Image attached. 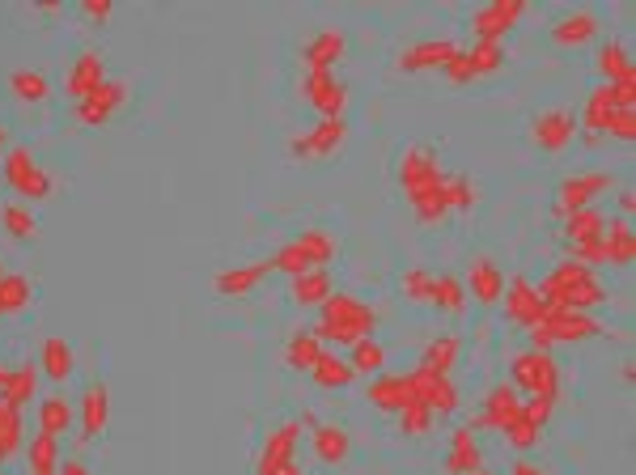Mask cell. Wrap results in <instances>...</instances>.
Listing matches in <instances>:
<instances>
[{
  "instance_id": "1",
  "label": "cell",
  "mask_w": 636,
  "mask_h": 475,
  "mask_svg": "<svg viewBox=\"0 0 636 475\" xmlns=\"http://www.w3.org/2000/svg\"><path fill=\"white\" fill-rule=\"evenodd\" d=\"M318 310H323V319H318V327H314L318 340H335V344L352 348L357 340L378 331V310L365 306L361 297H352V293H331Z\"/></svg>"
},
{
  "instance_id": "2",
  "label": "cell",
  "mask_w": 636,
  "mask_h": 475,
  "mask_svg": "<svg viewBox=\"0 0 636 475\" xmlns=\"http://www.w3.org/2000/svg\"><path fill=\"white\" fill-rule=\"evenodd\" d=\"M335 251H340V242H335L327 230H306V234H297L293 242L280 246V251H276L268 263H272V272L302 276V272H310V268H327Z\"/></svg>"
},
{
  "instance_id": "3",
  "label": "cell",
  "mask_w": 636,
  "mask_h": 475,
  "mask_svg": "<svg viewBox=\"0 0 636 475\" xmlns=\"http://www.w3.org/2000/svg\"><path fill=\"white\" fill-rule=\"evenodd\" d=\"M509 386L514 391H530V395H556L560 386V365L552 361V353H518L509 361Z\"/></svg>"
},
{
  "instance_id": "4",
  "label": "cell",
  "mask_w": 636,
  "mask_h": 475,
  "mask_svg": "<svg viewBox=\"0 0 636 475\" xmlns=\"http://www.w3.org/2000/svg\"><path fill=\"white\" fill-rule=\"evenodd\" d=\"M5 179L13 191H22L26 200H47L51 196V174L34 162V153L30 149H9L5 153Z\"/></svg>"
},
{
  "instance_id": "5",
  "label": "cell",
  "mask_w": 636,
  "mask_h": 475,
  "mask_svg": "<svg viewBox=\"0 0 636 475\" xmlns=\"http://www.w3.org/2000/svg\"><path fill=\"white\" fill-rule=\"evenodd\" d=\"M302 94L310 107L323 115V119H344V107H348V85L331 73V68H314L302 81Z\"/></svg>"
},
{
  "instance_id": "6",
  "label": "cell",
  "mask_w": 636,
  "mask_h": 475,
  "mask_svg": "<svg viewBox=\"0 0 636 475\" xmlns=\"http://www.w3.org/2000/svg\"><path fill=\"white\" fill-rule=\"evenodd\" d=\"M607 187H611V174H603V170L569 174V179L560 183V191H556V217H573V213H581V208H590L594 196H603Z\"/></svg>"
},
{
  "instance_id": "7",
  "label": "cell",
  "mask_w": 636,
  "mask_h": 475,
  "mask_svg": "<svg viewBox=\"0 0 636 475\" xmlns=\"http://www.w3.org/2000/svg\"><path fill=\"white\" fill-rule=\"evenodd\" d=\"M632 102H636V94H632V85H598V90L586 98V132L590 136H598V132H607V119L615 115V111H632Z\"/></svg>"
},
{
  "instance_id": "8",
  "label": "cell",
  "mask_w": 636,
  "mask_h": 475,
  "mask_svg": "<svg viewBox=\"0 0 636 475\" xmlns=\"http://www.w3.org/2000/svg\"><path fill=\"white\" fill-rule=\"evenodd\" d=\"M123 102H128V85H123V81H102L98 90L85 94L73 111H77V119L85 123V128H102V123L111 119Z\"/></svg>"
},
{
  "instance_id": "9",
  "label": "cell",
  "mask_w": 636,
  "mask_h": 475,
  "mask_svg": "<svg viewBox=\"0 0 636 475\" xmlns=\"http://www.w3.org/2000/svg\"><path fill=\"white\" fill-rule=\"evenodd\" d=\"M505 268L492 255H475L471 259V268H467V293H475V302H484V306H497L501 297H505Z\"/></svg>"
},
{
  "instance_id": "10",
  "label": "cell",
  "mask_w": 636,
  "mask_h": 475,
  "mask_svg": "<svg viewBox=\"0 0 636 475\" xmlns=\"http://www.w3.org/2000/svg\"><path fill=\"white\" fill-rule=\"evenodd\" d=\"M412 386H416V399L433 408V416H437V412H441V416L458 412V386L450 382V374H433V369L416 365V369H412Z\"/></svg>"
},
{
  "instance_id": "11",
  "label": "cell",
  "mask_w": 636,
  "mask_h": 475,
  "mask_svg": "<svg viewBox=\"0 0 636 475\" xmlns=\"http://www.w3.org/2000/svg\"><path fill=\"white\" fill-rule=\"evenodd\" d=\"M526 13L522 0H497V5H488L475 13V43H501L509 30H514V22Z\"/></svg>"
},
{
  "instance_id": "12",
  "label": "cell",
  "mask_w": 636,
  "mask_h": 475,
  "mask_svg": "<svg viewBox=\"0 0 636 475\" xmlns=\"http://www.w3.org/2000/svg\"><path fill=\"white\" fill-rule=\"evenodd\" d=\"M344 136H348V123L344 119H318L314 132L289 140V153L293 157H331L335 149L344 145Z\"/></svg>"
},
{
  "instance_id": "13",
  "label": "cell",
  "mask_w": 636,
  "mask_h": 475,
  "mask_svg": "<svg viewBox=\"0 0 636 475\" xmlns=\"http://www.w3.org/2000/svg\"><path fill=\"white\" fill-rule=\"evenodd\" d=\"M501 302H505V314H509V319H514V323H526V327L543 323V310H547V302H543V297H539V289L530 285L526 276H514V280H509Z\"/></svg>"
},
{
  "instance_id": "14",
  "label": "cell",
  "mask_w": 636,
  "mask_h": 475,
  "mask_svg": "<svg viewBox=\"0 0 636 475\" xmlns=\"http://www.w3.org/2000/svg\"><path fill=\"white\" fill-rule=\"evenodd\" d=\"M547 336L556 344H581V340H594L603 336V323L594 319V314H573V310H560V314H547L543 319Z\"/></svg>"
},
{
  "instance_id": "15",
  "label": "cell",
  "mask_w": 636,
  "mask_h": 475,
  "mask_svg": "<svg viewBox=\"0 0 636 475\" xmlns=\"http://www.w3.org/2000/svg\"><path fill=\"white\" fill-rule=\"evenodd\" d=\"M441 183V162L433 149H412L408 157L399 162V187L408 191V196H416V191Z\"/></svg>"
},
{
  "instance_id": "16",
  "label": "cell",
  "mask_w": 636,
  "mask_h": 475,
  "mask_svg": "<svg viewBox=\"0 0 636 475\" xmlns=\"http://www.w3.org/2000/svg\"><path fill=\"white\" fill-rule=\"evenodd\" d=\"M106 81V60H102V51H81V56L73 60V68H68V77H64V90L68 98H85V94H94L98 85Z\"/></svg>"
},
{
  "instance_id": "17",
  "label": "cell",
  "mask_w": 636,
  "mask_h": 475,
  "mask_svg": "<svg viewBox=\"0 0 636 475\" xmlns=\"http://www.w3.org/2000/svg\"><path fill=\"white\" fill-rule=\"evenodd\" d=\"M412 399H416L412 374H382V378L369 382V403L382 408V412H403Z\"/></svg>"
},
{
  "instance_id": "18",
  "label": "cell",
  "mask_w": 636,
  "mask_h": 475,
  "mask_svg": "<svg viewBox=\"0 0 636 475\" xmlns=\"http://www.w3.org/2000/svg\"><path fill=\"white\" fill-rule=\"evenodd\" d=\"M454 56H458V43L454 39H424V43L403 51L399 68H403V73H424V68H446Z\"/></svg>"
},
{
  "instance_id": "19",
  "label": "cell",
  "mask_w": 636,
  "mask_h": 475,
  "mask_svg": "<svg viewBox=\"0 0 636 475\" xmlns=\"http://www.w3.org/2000/svg\"><path fill=\"white\" fill-rule=\"evenodd\" d=\"M518 416H522V399H518L514 386L501 382V386H492L488 399H484L480 429H501L505 433V425H509V420H518Z\"/></svg>"
},
{
  "instance_id": "20",
  "label": "cell",
  "mask_w": 636,
  "mask_h": 475,
  "mask_svg": "<svg viewBox=\"0 0 636 475\" xmlns=\"http://www.w3.org/2000/svg\"><path fill=\"white\" fill-rule=\"evenodd\" d=\"M577 136V115L573 111H543L539 119H535V140H539V149H547V153H560L569 140Z\"/></svg>"
},
{
  "instance_id": "21",
  "label": "cell",
  "mask_w": 636,
  "mask_h": 475,
  "mask_svg": "<svg viewBox=\"0 0 636 475\" xmlns=\"http://www.w3.org/2000/svg\"><path fill=\"white\" fill-rule=\"evenodd\" d=\"M268 272H272V263H268V259H259V263H238V268H221L217 276H212V285H217V293H225V297H242V293H251Z\"/></svg>"
},
{
  "instance_id": "22",
  "label": "cell",
  "mask_w": 636,
  "mask_h": 475,
  "mask_svg": "<svg viewBox=\"0 0 636 475\" xmlns=\"http://www.w3.org/2000/svg\"><path fill=\"white\" fill-rule=\"evenodd\" d=\"M594 34H598V17L590 9H573L552 26V43L556 47H581V43H590Z\"/></svg>"
},
{
  "instance_id": "23",
  "label": "cell",
  "mask_w": 636,
  "mask_h": 475,
  "mask_svg": "<svg viewBox=\"0 0 636 475\" xmlns=\"http://www.w3.org/2000/svg\"><path fill=\"white\" fill-rule=\"evenodd\" d=\"M344 51H348L344 30H318L314 39L302 47V60H306L310 73H314V68H331V64H340Z\"/></svg>"
},
{
  "instance_id": "24",
  "label": "cell",
  "mask_w": 636,
  "mask_h": 475,
  "mask_svg": "<svg viewBox=\"0 0 636 475\" xmlns=\"http://www.w3.org/2000/svg\"><path fill=\"white\" fill-rule=\"evenodd\" d=\"M106 420H111V391H106V382H90L81 395V429L85 437H98L106 429Z\"/></svg>"
},
{
  "instance_id": "25",
  "label": "cell",
  "mask_w": 636,
  "mask_h": 475,
  "mask_svg": "<svg viewBox=\"0 0 636 475\" xmlns=\"http://www.w3.org/2000/svg\"><path fill=\"white\" fill-rule=\"evenodd\" d=\"M297 437H302V425L297 420H289V425H280L268 433V442H263L259 450V475L263 471H272L276 463H289L293 459V450H297Z\"/></svg>"
},
{
  "instance_id": "26",
  "label": "cell",
  "mask_w": 636,
  "mask_h": 475,
  "mask_svg": "<svg viewBox=\"0 0 636 475\" xmlns=\"http://www.w3.org/2000/svg\"><path fill=\"white\" fill-rule=\"evenodd\" d=\"M310 378L323 386V391H344V386L357 382V369H352L348 357H340V353H318V361L310 365Z\"/></svg>"
},
{
  "instance_id": "27",
  "label": "cell",
  "mask_w": 636,
  "mask_h": 475,
  "mask_svg": "<svg viewBox=\"0 0 636 475\" xmlns=\"http://www.w3.org/2000/svg\"><path fill=\"white\" fill-rule=\"evenodd\" d=\"M598 73H603L607 85H632V56L628 47L620 39H607L603 47H598Z\"/></svg>"
},
{
  "instance_id": "28",
  "label": "cell",
  "mask_w": 636,
  "mask_h": 475,
  "mask_svg": "<svg viewBox=\"0 0 636 475\" xmlns=\"http://www.w3.org/2000/svg\"><path fill=\"white\" fill-rule=\"evenodd\" d=\"M293 302L297 306H323L327 297L335 293L331 289V272L327 268H310V272H302V276H293Z\"/></svg>"
},
{
  "instance_id": "29",
  "label": "cell",
  "mask_w": 636,
  "mask_h": 475,
  "mask_svg": "<svg viewBox=\"0 0 636 475\" xmlns=\"http://www.w3.org/2000/svg\"><path fill=\"white\" fill-rule=\"evenodd\" d=\"M310 442H314V454L323 463H344L348 450H352L348 433L340 425H310Z\"/></svg>"
},
{
  "instance_id": "30",
  "label": "cell",
  "mask_w": 636,
  "mask_h": 475,
  "mask_svg": "<svg viewBox=\"0 0 636 475\" xmlns=\"http://www.w3.org/2000/svg\"><path fill=\"white\" fill-rule=\"evenodd\" d=\"M412 213H416V221H424V225H437L441 217H446V213H450L446 179L433 183V187H424V191H416V196H412Z\"/></svg>"
},
{
  "instance_id": "31",
  "label": "cell",
  "mask_w": 636,
  "mask_h": 475,
  "mask_svg": "<svg viewBox=\"0 0 636 475\" xmlns=\"http://www.w3.org/2000/svg\"><path fill=\"white\" fill-rule=\"evenodd\" d=\"M26 459H30V475H56L60 471V442L56 433H34V442L26 446Z\"/></svg>"
},
{
  "instance_id": "32",
  "label": "cell",
  "mask_w": 636,
  "mask_h": 475,
  "mask_svg": "<svg viewBox=\"0 0 636 475\" xmlns=\"http://www.w3.org/2000/svg\"><path fill=\"white\" fill-rule=\"evenodd\" d=\"M636 255V234H632V225L628 221H615L611 230L603 234V259L615 263V268H628Z\"/></svg>"
},
{
  "instance_id": "33",
  "label": "cell",
  "mask_w": 636,
  "mask_h": 475,
  "mask_svg": "<svg viewBox=\"0 0 636 475\" xmlns=\"http://www.w3.org/2000/svg\"><path fill=\"white\" fill-rule=\"evenodd\" d=\"M34 386H39V374H34V365H17L5 374V386H0V399H9L13 408H26V403L34 399Z\"/></svg>"
},
{
  "instance_id": "34",
  "label": "cell",
  "mask_w": 636,
  "mask_h": 475,
  "mask_svg": "<svg viewBox=\"0 0 636 475\" xmlns=\"http://www.w3.org/2000/svg\"><path fill=\"white\" fill-rule=\"evenodd\" d=\"M475 467H480V446H475L471 429H458L450 437V459H446V471L450 475H471Z\"/></svg>"
},
{
  "instance_id": "35",
  "label": "cell",
  "mask_w": 636,
  "mask_h": 475,
  "mask_svg": "<svg viewBox=\"0 0 636 475\" xmlns=\"http://www.w3.org/2000/svg\"><path fill=\"white\" fill-rule=\"evenodd\" d=\"M73 365H77V357H73V348H68V340L51 336L43 344V374L51 382H68V378H73Z\"/></svg>"
},
{
  "instance_id": "36",
  "label": "cell",
  "mask_w": 636,
  "mask_h": 475,
  "mask_svg": "<svg viewBox=\"0 0 636 475\" xmlns=\"http://www.w3.org/2000/svg\"><path fill=\"white\" fill-rule=\"evenodd\" d=\"M607 234V217L598 213V208H581V213L564 217V238L569 242H590V238H603Z\"/></svg>"
},
{
  "instance_id": "37",
  "label": "cell",
  "mask_w": 636,
  "mask_h": 475,
  "mask_svg": "<svg viewBox=\"0 0 636 475\" xmlns=\"http://www.w3.org/2000/svg\"><path fill=\"white\" fill-rule=\"evenodd\" d=\"M318 353H323V340H318L314 331H293L289 348H285V361L297 369V374H310V365L318 361Z\"/></svg>"
},
{
  "instance_id": "38",
  "label": "cell",
  "mask_w": 636,
  "mask_h": 475,
  "mask_svg": "<svg viewBox=\"0 0 636 475\" xmlns=\"http://www.w3.org/2000/svg\"><path fill=\"white\" fill-rule=\"evenodd\" d=\"M17 450H22V408L0 399V463L13 459Z\"/></svg>"
},
{
  "instance_id": "39",
  "label": "cell",
  "mask_w": 636,
  "mask_h": 475,
  "mask_svg": "<svg viewBox=\"0 0 636 475\" xmlns=\"http://www.w3.org/2000/svg\"><path fill=\"white\" fill-rule=\"evenodd\" d=\"M73 403H68L64 395H47L43 403H39V429L43 433H68V425H73Z\"/></svg>"
},
{
  "instance_id": "40",
  "label": "cell",
  "mask_w": 636,
  "mask_h": 475,
  "mask_svg": "<svg viewBox=\"0 0 636 475\" xmlns=\"http://www.w3.org/2000/svg\"><path fill=\"white\" fill-rule=\"evenodd\" d=\"M454 361H458V336H450V331L446 336H433L429 348H424V357H420V365L433 369V374H450Z\"/></svg>"
},
{
  "instance_id": "41",
  "label": "cell",
  "mask_w": 636,
  "mask_h": 475,
  "mask_svg": "<svg viewBox=\"0 0 636 475\" xmlns=\"http://www.w3.org/2000/svg\"><path fill=\"white\" fill-rule=\"evenodd\" d=\"M9 90L22 102H47L51 81L43 73H34V68H13V73H9Z\"/></svg>"
},
{
  "instance_id": "42",
  "label": "cell",
  "mask_w": 636,
  "mask_h": 475,
  "mask_svg": "<svg viewBox=\"0 0 636 475\" xmlns=\"http://www.w3.org/2000/svg\"><path fill=\"white\" fill-rule=\"evenodd\" d=\"M429 302H437L446 314H463V306H467V289H463V280L458 276H433V297Z\"/></svg>"
},
{
  "instance_id": "43",
  "label": "cell",
  "mask_w": 636,
  "mask_h": 475,
  "mask_svg": "<svg viewBox=\"0 0 636 475\" xmlns=\"http://www.w3.org/2000/svg\"><path fill=\"white\" fill-rule=\"evenodd\" d=\"M30 306V280L22 272H5L0 276V314H17Z\"/></svg>"
},
{
  "instance_id": "44",
  "label": "cell",
  "mask_w": 636,
  "mask_h": 475,
  "mask_svg": "<svg viewBox=\"0 0 636 475\" xmlns=\"http://www.w3.org/2000/svg\"><path fill=\"white\" fill-rule=\"evenodd\" d=\"M348 365L357 369V374H382V369H386V348H382L374 336H365V340L352 344Z\"/></svg>"
},
{
  "instance_id": "45",
  "label": "cell",
  "mask_w": 636,
  "mask_h": 475,
  "mask_svg": "<svg viewBox=\"0 0 636 475\" xmlns=\"http://www.w3.org/2000/svg\"><path fill=\"white\" fill-rule=\"evenodd\" d=\"M467 64H471V77H484V73H497L505 64V43H471V51H463Z\"/></svg>"
},
{
  "instance_id": "46",
  "label": "cell",
  "mask_w": 636,
  "mask_h": 475,
  "mask_svg": "<svg viewBox=\"0 0 636 475\" xmlns=\"http://www.w3.org/2000/svg\"><path fill=\"white\" fill-rule=\"evenodd\" d=\"M395 416H399V429L408 433V437H424V433L433 429V408H429V403H420V399H412L408 408L395 412Z\"/></svg>"
},
{
  "instance_id": "47",
  "label": "cell",
  "mask_w": 636,
  "mask_h": 475,
  "mask_svg": "<svg viewBox=\"0 0 636 475\" xmlns=\"http://www.w3.org/2000/svg\"><path fill=\"white\" fill-rule=\"evenodd\" d=\"M0 221H5V230H9L13 238H22V242L39 238V225H34V217L26 213L22 204H5V213H0Z\"/></svg>"
},
{
  "instance_id": "48",
  "label": "cell",
  "mask_w": 636,
  "mask_h": 475,
  "mask_svg": "<svg viewBox=\"0 0 636 475\" xmlns=\"http://www.w3.org/2000/svg\"><path fill=\"white\" fill-rule=\"evenodd\" d=\"M446 191H450V208H458V213H471L475 200H480V191H475V183L467 179V174H454V179H446Z\"/></svg>"
},
{
  "instance_id": "49",
  "label": "cell",
  "mask_w": 636,
  "mask_h": 475,
  "mask_svg": "<svg viewBox=\"0 0 636 475\" xmlns=\"http://www.w3.org/2000/svg\"><path fill=\"white\" fill-rule=\"evenodd\" d=\"M539 425H535V420H526V416H518V420H509V425H505V437H509V446H514V450H530V446H535L539 442Z\"/></svg>"
},
{
  "instance_id": "50",
  "label": "cell",
  "mask_w": 636,
  "mask_h": 475,
  "mask_svg": "<svg viewBox=\"0 0 636 475\" xmlns=\"http://www.w3.org/2000/svg\"><path fill=\"white\" fill-rule=\"evenodd\" d=\"M403 293L416 297V302H429L433 297V272H424V268L403 272Z\"/></svg>"
},
{
  "instance_id": "51",
  "label": "cell",
  "mask_w": 636,
  "mask_h": 475,
  "mask_svg": "<svg viewBox=\"0 0 636 475\" xmlns=\"http://www.w3.org/2000/svg\"><path fill=\"white\" fill-rule=\"evenodd\" d=\"M552 412H556V395H530V403H522V416L535 420L539 429L552 420Z\"/></svg>"
},
{
  "instance_id": "52",
  "label": "cell",
  "mask_w": 636,
  "mask_h": 475,
  "mask_svg": "<svg viewBox=\"0 0 636 475\" xmlns=\"http://www.w3.org/2000/svg\"><path fill=\"white\" fill-rule=\"evenodd\" d=\"M607 136H615V140H624V145H628V140L636 136V115L632 111H615L607 119Z\"/></svg>"
},
{
  "instance_id": "53",
  "label": "cell",
  "mask_w": 636,
  "mask_h": 475,
  "mask_svg": "<svg viewBox=\"0 0 636 475\" xmlns=\"http://www.w3.org/2000/svg\"><path fill=\"white\" fill-rule=\"evenodd\" d=\"M441 73H446L450 81H458V85H463V81H471V64H467V56H463V51H458V56H454L446 68H441Z\"/></svg>"
},
{
  "instance_id": "54",
  "label": "cell",
  "mask_w": 636,
  "mask_h": 475,
  "mask_svg": "<svg viewBox=\"0 0 636 475\" xmlns=\"http://www.w3.org/2000/svg\"><path fill=\"white\" fill-rule=\"evenodd\" d=\"M85 17H90V22H106V17H111L115 13V5H111V0H85Z\"/></svg>"
},
{
  "instance_id": "55",
  "label": "cell",
  "mask_w": 636,
  "mask_h": 475,
  "mask_svg": "<svg viewBox=\"0 0 636 475\" xmlns=\"http://www.w3.org/2000/svg\"><path fill=\"white\" fill-rule=\"evenodd\" d=\"M56 475H94V471L85 467L81 459H68V463H60V471H56Z\"/></svg>"
},
{
  "instance_id": "56",
  "label": "cell",
  "mask_w": 636,
  "mask_h": 475,
  "mask_svg": "<svg viewBox=\"0 0 636 475\" xmlns=\"http://www.w3.org/2000/svg\"><path fill=\"white\" fill-rule=\"evenodd\" d=\"M263 475H306V471L297 467V459H289V463H276L272 471H263Z\"/></svg>"
},
{
  "instance_id": "57",
  "label": "cell",
  "mask_w": 636,
  "mask_h": 475,
  "mask_svg": "<svg viewBox=\"0 0 636 475\" xmlns=\"http://www.w3.org/2000/svg\"><path fill=\"white\" fill-rule=\"evenodd\" d=\"M514 475H547V471H543V467H535V463H526V459H522V463H514Z\"/></svg>"
},
{
  "instance_id": "58",
  "label": "cell",
  "mask_w": 636,
  "mask_h": 475,
  "mask_svg": "<svg viewBox=\"0 0 636 475\" xmlns=\"http://www.w3.org/2000/svg\"><path fill=\"white\" fill-rule=\"evenodd\" d=\"M632 208H636V196H632V191H624V196H620V213L628 217V213H632Z\"/></svg>"
},
{
  "instance_id": "59",
  "label": "cell",
  "mask_w": 636,
  "mask_h": 475,
  "mask_svg": "<svg viewBox=\"0 0 636 475\" xmlns=\"http://www.w3.org/2000/svg\"><path fill=\"white\" fill-rule=\"evenodd\" d=\"M5 145H9V132H5V128H0V153H5Z\"/></svg>"
},
{
  "instance_id": "60",
  "label": "cell",
  "mask_w": 636,
  "mask_h": 475,
  "mask_svg": "<svg viewBox=\"0 0 636 475\" xmlns=\"http://www.w3.org/2000/svg\"><path fill=\"white\" fill-rule=\"evenodd\" d=\"M5 374H9V369H5V365H0V386H5Z\"/></svg>"
},
{
  "instance_id": "61",
  "label": "cell",
  "mask_w": 636,
  "mask_h": 475,
  "mask_svg": "<svg viewBox=\"0 0 636 475\" xmlns=\"http://www.w3.org/2000/svg\"><path fill=\"white\" fill-rule=\"evenodd\" d=\"M471 475H492V471H484V467H475V471H471Z\"/></svg>"
},
{
  "instance_id": "62",
  "label": "cell",
  "mask_w": 636,
  "mask_h": 475,
  "mask_svg": "<svg viewBox=\"0 0 636 475\" xmlns=\"http://www.w3.org/2000/svg\"><path fill=\"white\" fill-rule=\"evenodd\" d=\"M0 276H5V268H0Z\"/></svg>"
},
{
  "instance_id": "63",
  "label": "cell",
  "mask_w": 636,
  "mask_h": 475,
  "mask_svg": "<svg viewBox=\"0 0 636 475\" xmlns=\"http://www.w3.org/2000/svg\"><path fill=\"white\" fill-rule=\"evenodd\" d=\"M0 475H5V471H0Z\"/></svg>"
}]
</instances>
